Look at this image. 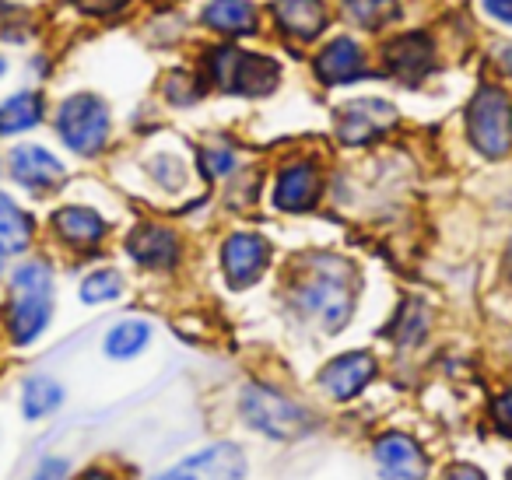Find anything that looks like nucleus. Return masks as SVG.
I'll return each instance as SVG.
<instances>
[{
	"mask_svg": "<svg viewBox=\"0 0 512 480\" xmlns=\"http://www.w3.org/2000/svg\"><path fill=\"white\" fill-rule=\"evenodd\" d=\"M204 25L221 36H246L256 29V8L249 0H207Z\"/></svg>",
	"mask_w": 512,
	"mask_h": 480,
	"instance_id": "obj_19",
	"label": "nucleus"
},
{
	"mask_svg": "<svg viewBox=\"0 0 512 480\" xmlns=\"http://www.w3.org/2000/svg\"><path fill=\"white\" fill-rule=\"evenodd\" d=\"M207 78L225 95H271L281 81V67L278 60L239 46H214L207 53Z\"/></svg>",
	"mask_w": 512,
	"mask_h": 480,
	"instance_id": "obj_3",
	"label": "nucleus"
},
{
	"mask_svg": "<svg viewBox=\"0 0 512 480\" xmlns=\"http://www.w3.org/2000/svg\"><path fill=\"white\" fill-rule=\"evenodd\" d=\"M274 25L288 39L309 43L327 29V4L323 0H274Z\"/></svg>",
	"mask_w": 512,
	"mask_h": 480,
	"instance_id": "obj_14",
	"label": "nucleus"
},
{
	"mask_svg": "<svg viewBox=\"0 0 512 480\" xmlns=\"http://www.w3.org/2000/svg\"><path fill=\"white\" fill-rule=\"evenodd\" d=\"M53 312V270L32 260L15 270L8 302V330L15 344H32L46 330Z\"/></svg>",
	"mask_w": 512,
	"mask_h": 480,
	"instance_id": "obj_2",
	"label": "nucleus"
},
{
	"mask_svg": "<svg viewBox=\"0 0 512 480\" xmlns=\"http://www.w3.org/2000/svg\"><path fill=\"white\" fill-rule=\"evenodd\" d=\"M495 424L505 431V435H512V389L505 396H498V403H495Z\"/></svg>",
	"mask_w": 512,
	"mask_h": 480,
	"instance_id": "obj_28",
	"label": "nucleus"
},
{
	"mask_svg": "<svg viewBox=\"0 0 512 480\" xmlns=\"http://www.w3.org/2000/svg\"><path fill=\"white\" fill-rule=\"evenodd\" d=\"M242 414H246V421L253 424L256 431H264V435H271V438H299V435H306L309 424H313V417H309L299 403L274 393V389H267V386H249L246 393H242Z\"/></svg>",
	"mask_w": 512,
	"mask_h": 480,
	"instance_id": "obj_6",
	"label": "nucleus"
},
{
	"mask_svg": "<svg viewBox=\"0 0 512 480\" xmlns=\"http://www.w3.org/2000/svg\"><path fill=\"white\" fill-rule=\"evenodd\" d=\"M39 120H43V102H39L36 92L11 95L8 102H0V137L32 130Z\"/></svg>",
	"mask_w": 512,
	"mask_h": 480,
	"instance_id": "obj_20",
	"label": "nucleus"
},
{
	"mask_svg": "<svg viewBox=\"0 0 512 480\" xmlns=\"http://www.w3.org/2000/svg\"><path fill=\"white\" fill-rule=\"evenodd\" d=\"M292 295L302 316L320 323L323 330L337 333L351 319V309H355V274L337 256H320V260L306 263Z\"/></svg>",
	"mask_w": 512,
	"mask_h": 480,
	"instance_id": "obj_1",
	"label": "nucleus"
},
{
	"mask_svg": "<svg viewBox=\"0 0 512 480\" xmlns=\"http://www.w3.org/2000/svg\"><path fill=\"white\" fill-rule=\"evenodd\" d=\"M4 71H8V64H4V60H0V78H4Z\"/></svg>",
	"mask_w": 512,
	"mask_h": 480,
	"instance_id": "obj_33",
	"label": "nucleus"
},
{
	"mask_svg": "<svg viewBox=\"0 0 512 480\" xmlns=\"http://www.w3.org/2000/svg\"><path fill=\"white\" fill-rule=\"evenodd\" d=\"M432 64H435L432 39L418 36V32H411V36H404V39H393V43L386 46V71L404 81V85H418V81L432 71Z\"/></svg>",
	"mask_w": 512,
	"mask_h": 480,
	"instance_id": "obj_13",
	"label": "nucleus"
},
{
	"mask_svg": "<svg viewBox=\"0 0 512 480\" xmlns=\"http://www.w3.org/2000/svg\"><path fill=\"white\" fill-rule=\"evenodd\" d=\"M316 78L323 85H348V81L362 78L365 74V57H362V46L355 39L341 36L334 43H327L316 57Z\"/></svg>",
	"mask_w": 512,
	"mask_h": 480,
	"instance_id": "obj_16",
	"label": "nucleus"
},
{
	"mask_svg": "<svg viewBox=\"0 0 512 480\" xmlns=\"http://www.w3.org/2000/svg\"><path fill=\"white\" fill-rule=\"evenodd\" d=\"M53 228L64 242L78 249H95L102 239H106V221L92 211V207H64L53 218Z\"/></svg>",
	"mask_w": 512,
	"mask_h": 480,
	"instance_id": "obj_18",
	"label": "nucleus"
},
{
	"mask_svg": "<svg viewBox=\"0 0 512 480\" xmlns=\"http://www.w3.org/2000/svg\"><path fill=\"white\" fill-rule=\"evenodd\" d=\"M60 400H64V389H60V382L46 379V375H32V379L25 382V389H22V414L36 421V417L53 414V410L60 407Z\"/></svg>",
	"mask_w": 512,
	"mask_h": 480,
	"instance_id": "obj_22",
	"label": "nucleus"
},
{
	"mask_svg": "<svg viewBox=\"0 0 512 480\" xmlns=\"http://www.w3.org/2000/svg\"><path fill=\"white\" fill-rule=\"evenodd\" d=\"M509 480H512V473H509Z\"/></svg>",
	"mask_w": 512,
	"mask_h": 480,
	"instance_id": "obj_35",
	"label": "nucleus"
},
{
	"mask_svg": "<svg viewBox=\"0 0 512 480\" xmlns=\"http://www.w3.org/2000/svg\"><path fill=\"white\" fill-rule=\"evenodd\" d=\"M376 463L383 480H425L428 459L407 435H383L376 442Z\"/></svg>",
	"mask_w": 512,
	"mask_h": 480,
	"instance_id": "obj_11",
	"label": "nucleus"
},
{
	"mask_svg": "<svg viewBox=\"0 0 512 480\" xmlns=\"http://www.w3.org/2000/svg\"><path fill=\"white\" fill-rule=\"evenodd\" d=\"M4 253H8V249H4V246H0V267H4Z\"/></svg>",
	"mask_w": 512,
	"mask_h": 480,
	"instance_id": "obj_34",
	"label": "nucleus"
},
{
	"mask_svg": "<svg viewBox=\"0 0 512 480\" xmlns=\"http://www.w3.org/2000/svg\"><path fill=\"white\" fill-rule=\"evenodd\" d=\"M148 337H151L148 323H141V319H123V323H116L113 330L106 333V354L116 361H127L144 351Z\"/></svg>",
	"mask_w": 512,
	"mask_h": 480,
	"instance_id": "obj_21",
	"label": "nucleus"
},
{
	"mask_svg": "<svg viewBox=\"0 0 512 480\" xmlns=\"http://www.w3.org/2000/svg\"><path fill=\"white\" fill-rule=\"evenodd\" d=\"M320 169L313 162H292L278 172L274 179V207L295 214L309 211V207L320 200Z\"/></svg>",
	"mask_w": 512,
	"mask_h": 480,
	"instance_id": "obj_10",
	"label": "nucleus"
},
{
	"mask_svg": "<svg viewBox=\"0 0 512 480\" xmlns=\"http://www.w3.org/2000/svg\"><path fill=\"white\" fill-rule=\"evenodd\" d=\"M442 480H484V473L477 466H453Z\"/></svg>",
	"mask_w": 512,
	"mask_h": 480,
	"instance_id": "obj_31",
	"label": "nucleus"
},
{
	"mask_svg": "<svg viewBox=\"0 0 512 480\" xmlns=\"http://www.w3.org/2000/svg\"><path fill=\"white\" fill-rule=\"evenodd\" d=\"M484 8H488L491 18H498V22L512 25V0H484Z\"/></svg>",
	"mask_w": 512,
	"mask_h": 480,
	"instance_id": "obj_30",
	"label": "nucleus"
},
{
	"mask_svg": "<svg viewBox=\"0 0 512 480\" xmlns=\"http://www.w3.org/2000/svg\"><path fill=\"white\" fill-rule=\"evenodd\" d=\"M64 477H67V463H64V459H46L32 480H64Z\"/></svg>",
	"mask_w": 512,
	"mask_h": 480,
	"instance_id": "obj_29",
	"label": "nucleus"
},
{
	"mask_svg": "<svg viewBox=\"0 0 512 480\" xmlns=\"http://www.w3.org/2000/svg\"><path fill=\"white\" fill-rule=\"evenodd\" d=\"M60 141L74 155H99L109 141V109L95 95H74L57 113Z\"/></svg>",
	"mask_w": 512,
	"mask_h": 480,
	"instance_id": "obj_5",
	"label": "nucleus"
},
{
	"mask_svg": "<svg viewBox=\"0 0 512 480\" xmlns=\"http://www.w3.org/2000/svg\"><path fill=\"white\" fill-rule=\"evenodd\" d=\"M11 176L25 186V190H53L64 179V165L39 144H25V148L11 151Z\"/></svg>",
	"mask_w": 512,
	"mask_h": 480,
	"instance_id": "obj_15",
	"label": "nucleus"
},
{
	"mask_svg": "<svg viewBox=\"0 0 512 480\" xmlns=\"http://www.w3.org/2000/svg\"><path fill=\"white\" fill-rule=\"evenodd\" d=\"M123 295V277L116 270H95L92 277L81 281V302L88 305H102V302H113V298Z\"/></svg>",
	"mask_w": 512,
	"mask_h": 480,
	"instance_id": "obj_25",
	"label": "nucleus"
},
{
	"mask_svg": "<svg viewBox=\"0 0 512 480\" xmlns=\"http://www.w3.org/2000/svg\"><path fill=\"white\" fill-rule=\"evenodd\" d=\"M372 375H376V358L365 351H351L330 361V365L323 368L320 382L334 400H351V396H358L369 386Z\"/></svg>",
	"mask_w": 512,
	"mask_h": 480,
	"instance_id": "obj_12",
	"label": "nucleus"
},
{
	"mask_svg": "<svg viewBox=\"0 0 512 480\" xmlns=\"http://www.w3.org/2000/svg\"><path fill=\"white\" fill-rule=\"evenodd\" d=\"M127 253L134 256L141 267L148 270H165L179 260V239L162 225H141L130 232Z\"/></svg>",
	"mask_w": 512,
	"mask_h": 480,
	"instance_id": "obj_17",
	"label": "nucleus"
},
{
	"mask_svg": "<svg viewBox=\"0 0 512 480\" xmlns=\"http://www.w3.org/2000/svg\"><path fill=\"white\" fill-rule=\"evenodd\" d=\"M271 260V246L264 235L256 232H235L228 235V242L221 246V267L232 288H249L253 281H260V274L267 270Z\"/></svg>",
	"mask_w": 512,
	"mask_h": 480,
	"instance_id": "obj_8",
	"label": "nucleus"
},
{
	"mask_svg": "<svg viewBox=\"0 0 512 480\" xmlns=\"http://www.w3.org/2000/svg\"><path fill=\"white\" fill-rule=\"evenodd\" d=\"M32 239V221L8 193H0V246L4 249H25Z\"/></svg>",
	"mask_w": 512,
	"mask_h": 480,
	"instance_id": "obj_23",
	"label": "nucleus"
},
{
	"mask_svg": "<svg viewBox=\"0 0 512 480\" xmlns=\"http://www.w3.org/2000/svg\"><path fill=\"white\" fill-rule=\"evenodd\" d=\"M397 120V109L383 99H355L337 113V134L344 144H369L372 137L386 134Z\"/></svg>",
	"mask_w": 512,
	"mask_h": 480,
	"instance_id": "obj_9",
	"label": "nucleus"
},
{
	"mask_svg": "<svg viewBox=\"0 0 512 480\" xmlns=\"http://www.w3.org/2000/svg\"><path fill=\"white\" fill-rule=\"evenodd\" d=\"M344 8L362 29H383L400 15L397 0H344Z\"/></svg>",
	"mask_w": 512,
	"mask_h": 480,
	"instance_id": "obj_24",
	"label": "nucleus"
},
{
	"mask_svg": "<svg viewBox=\"0 0 512 480\" xmlns=\"http://www.w3.org/2000/svg\"><path fill=\"white\" fill-rule=\"evenodd\" d=\"M467 130L470 141L481 155L502 158L512 148V102L502 88L484 85L477 88L474 102L467 109Z\"/></svg>",
	"mask_w": 512,
	"mask_h": 480,
	"instance_id": "obj_4",
	"label": "nucleus"
},
{
	"mask_svg": "<svg viewBox=\"0 0 512 480\" xmlns=\"http://www.w3.org/2000/svg\"><path fill=\"white\" fill-rule=\"evenodd\" d=\"M232 165H235V155L228 148H207V151H200V169H204L207 179L228 176V172H232Z\"/></svg>",
	"mask_w": 512,
	"mask_h": 480,
	"instance_id": "obj_26",
	"label": "nucleus"
},
{
	"mask_svg": "<svg viewBox=\"0 0 512 480\" xmlns=\"http://www.w3.org/2000/svg\"><path fill=\"white\" fill-rule=\"evenodd\" d=\"M242 473H246V459L239 445L218 442L186 456L183 463H176L155 480H242Z\"/></svg>",
	"mask_w": 512,
	"mask_h": 480,
	"instance_id": "obj_7",
	"label": "nucleus"
},
{
	"mask_svg": "<svg viewBox=\"0 0 512 480\" xmlns=\"http://www.w3.org/2000/svg\"><path fill=\"white\" fill-rule=\"evenodd\" d=\"M85 480H113V477H109L106 470H88V473H85Z\"/></svg>",
	"mask_w": 512,
	"mask_h": 480,
	"instance_id": "obj_32",
	"label": "nucleus"
},
{
	"mask_svg": "<svg viewBox=\"0 0 512 480\" xmlns=\"http://www.w3.org/2000/svg\"><path fill=\"white\" fill-rule=\"evenodd\" d=\"M74 4H78L85 15H95V18H109L127 8V0H74Z\"/></svg>",
	"mask_w": 512,
	"mask_h": 480,
	"instance_id": "obj_27",
	"label": "nucleus"
}]
</instances>
